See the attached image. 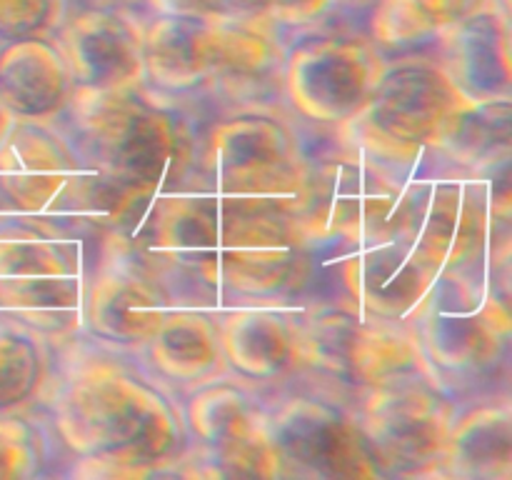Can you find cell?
Masks as SVG:
<instances>
[{
	"label": "cell",
	"mask_w": 512,
	"mask_h": 480,
	"mask_svg": "<svg viewBox=\"0 0 512 480\" xmlns=\"http://www.w3.org/2000/svg\"><path fill=\"white\" fill-rule=\"evenodd\" d=\"M60 428L80 453L115 465L158 460L173 448L175 423L150 388L113 370H90L68 390Z\"/></svg>",
	"instance_id": "1"
},
{
	"label": "cell",
	"mask_w": 512,
	"mask_h": 480,
	"mask_svg": "<svg viewBox=\"0 0 512 480\" xmlns=\"http://www.w3.org/2000/svg\"><path fill=\"white\" fill-rule=\"evenodd\" d=\"M273 55L275 25L258 15L158 13L143 38L150 73L173 88L213 73L255 75Z\"/></svg>",
	"instance_id": "2"
},
{
	"label": "cell",
	"mask_w": 512,
	"mask_h": 480,
	"mask_svg": "<svg viewBox=\"0 0 512 480\" xmlns=\"http://www.w3.org/2000/svg\"><path fill=\"white\" fill-rule=\"evenodd\" d=\"M468 105L470 100L438 70L400 68L378 80L353 120L380 153L415 155L423 145L445 138Z\"/></svg>",
	"instance_id": "3"
},
{
	"label": "cell",
	"mask_w": 512,
	"mask_h": 480,
	"mask_svg": "<svg viewBox=\"0 0 512 480\" xmlns=\"http://www.w3.org/2000/svg\"><path fill=\"white\" fill-rule=\"evenodd\" d=\"M380 78L373 45L350 35L313 38L290 58V95L305 115L318 120L353 118Z\"/></svg>",
	"instance_id": "4"
},
{
	"label": "cell",
	"mask_w": 512,
	"mask_h": 480,
	"mask_svg": "<svg viewBox=\"0 0 512 480\" xmlns=\"http://www.w3.org/2000/svg\"><path fill=\"white\" fill-rule=\"evenodd\" d=\"M300 353L310 363L368 385L403 383L418 368L413 343L398 330L355 323L348 315L318 318L303 335Z\"/></svg>",
	"instance_id": "5"
},
{
	"label": "cell",
	"mask_w": 512,
	"mask_h": 480,
	"mask_svg": "<svg viewBox=\"0 0 512 480\" xmlns=\"http://www.w3.org/2000/svg\"><path fill=\"white\" fill-rule=\"evenodd\" d=\"M363 435L380 463L423 465L448 448L450 423L433 393L393 383L370 398L368 430Z\"/></svg>",
	"instance_id": "6"
},
{
	"label": "cell",
	"mask_w": 512,
	"mask_h": 480,
	"mask_svg": "<svg viewBox=\"0 0 512 480\" xmlns=\"http://www.w3.org/2000/svg\"><path fill=\"white\" fill-rule=\"evenodd\" d=\"M215 170L223 190L233 198L280 200L298 180L288 135L263 118H245L223 125L213 143Z\"/></svg>",
	"instance_id": "7"
},
{
	"label": "cell",
	"mask_w": 512,
	"mask_h": 480,
	"mask_svg": "<svg viewBox=\"0 0 512 480\" xmlns=\"http://www.w3.org/2000/svg\"><path fill=\"white\" fill-rule=\"evenodd\" d=\"M63 60L95 93L123 90L143 63L145 30L128 13L88 8L63 23Z\"/></svg>",
	"instance_id": "8"
},
{
	"label": "cell",
	"mask_w": 512,
	"mask_h": 480,
	"mask_svg": "<svg viewBox=\"0 0 512 480\" xmlns=\"http://www.w3.org/2000/svg\"><path fill=\"white\" fill-rule=\"evenodd\" d=\"M280 463L293 458L325 475L365 478L375 473V455L355 425L323 408H298L285 418L283 433L275 438Z\"/></svg>",
	"instance_id": "9"
},
{
	"label": "cell",
	"mask_w": 512,
	"mask_h": 480,
	"mask_svg": "<svg viewBox=\"0 0 512 480\" xmlns=\"http://www.w3.org/2000/svg\"><path fill=\"white\" fill-rule=\"evenodd\" d=\"M305 220L320 233H358L378 223L393 205V190L348 163H333L310 175L300 193Z\"/></svg>",
	"instance_id": "10"
},
{
	"label": "cell",
	"mask_w": 512,
	"mask_h": 480,
	"mask_svg": "<svg viewBox=\"0 0 512 480\" xmlns=\"http://www.w3.org/2000/svg\"><path fill=\"white\" fill-rule=\"evenodd\" d=\"M200 438L215 445L228 475H278L280 455L273 433L248 413L238 393L210 390L190 410Z\"/></svg>",
	"instance_id": "11"
},
{
	"label": "cell",
	"mask_w": 512,
	"mask_h": 480,
	"mask_svg": "<svg viewBox=\"0 0 512 480\" xmlns=\"http://www.w3.org/2000/svg\"><path fill=\"white\" fill-rule=\"evenodd\" d=\"M70 155L55 138L33 128H10L0 143V188L23 208H40L68 183Z\"/></svg>",
	"instance_id": "12"
},
{
	"label": "cell",
	"mask_w": 512,
	"mask_h": 480,
	"mask_svg": "<svg viewBox=\"0 0 512 480\" xmlns=\"http://www.w3.org/2000/svg\"><path fill=\"white\" fill-rule=\"evenodd\" d=\"M63 53L43 35L0 45V103L20 115H40L58 105L65 90Z\"/></svg>",
	"instance_id": "13"
},
{
	"label": "cell",
	"mask_w": 512,
	"mask_h": 480,
	"mask_svg": "<svg viewBox=\"0 0 512 480\" xmlns=\"http://www.w3.org/2000/svg\"><path fill=\"white\" fill-rule=\"evenodd\" d=\"M370 35L375 43L400 48L445 35L463 20L495 5V0H368Z\"/></svg>",
	"instance_id": "14"
},
{
	"label": "cell",
	"mask_w": 512,
	"mask_h": 480,
	"mask_svg": "<svg viewBox=\"0 0 512 480\" xmlns=\"http://www.w3.org/2000/svg\"><path fill=\"white\" fill-rule=\"evenodd\" d=\"M90 315L100 333L110 338H150L163 323V295L138 275H115L98 285Z\"/></svg>",
	"instance_id": "15"
},
{
	"label": "cell",
	"mask_w": 512,
	"mask_h": 480,
	"mask_svg": "<svg viewBox=\"0 0 512 480\" xmlns=\"http://www.w3.org/2000/svg\"><path fill=\"white\" fill-rule=\"evenodd\" d=\"M225 343H228L230 358L240 368L258 375L275 373L293 353V340L285 333L283 325L263 313L238 315L230 320Z\"/></svg>",
	"instance_id": "16"
},
{
	"label": "cell",
	"mask_w": 512,
	"mask_h": 480,
	"mask_svg": "<svg viewBox=\"0 0 512 480\" xmlns=\"http://www.w3.org/2000/svg\"><path fill=\"white\" fill-rule=\"evenodd\" d=\"M150 340L158 365L175 378H195L205 373L215 360L213 333L200 318L180 315V318L163 320Z\"/></svg>",
	"instance_id": "17"
},
{
	"label": "cell",
	"mask_w": 512,
	"mask_h": 480,
	"mask_svg": "<svg viewBox=\"0 0 512 480\" xmlns=\"http://www.w3.org/2000/svg\"><path fill=\"white\" fill-rule=\"evenodd\" d=\"M40 375V358L25 335L0 330V410L18 405L33 393Z\"/></svg>",
	"instance_id": "18"
},
{
	"label": "cell",
	"mask_w": 512,
	"mask_h": 480,
	"mask_svg": "<svg viewBox=\"0 0 512 480\" xmlns=\"http://www.w3.org/2000/svg\"><path fill=\"white\" fill-rule=\"evenodd\" d=\"M448 448H455L460 458L470 465H495L508 463L510 458V428L508 420L495 413H483L470 425H465L458 435L450 433Z\"/></svg>",
	"instance_id": "19"
},
{
	"label": "cell",
	"mask_w": 512,
	"mask_h": 480,
	"mask_svg": "<svg viewBox=\"0 0 512 480\" xmlns=\"http://www.w3.org/2000/svg\"><path fill=\"white\" fill-rule=\"evenodd\" d=\"M220 13L230 15H258V18L270 20L288 28H300L315 20L325 18L340 0H215Z\"/></svg>",
	"instance_id": "20"
},
{
	"label": "cell",
	"mask_w": 512,
	"mask_h": 480,
	"mask_svg": "<svg viewBox=\"0 0 512 480\" xmlns=\"http://www.w3.org/2000/svg\"><path fill=\"white\" fill-rule=\"evenodd\" d=\"M65 0H0V45L43 35L60 23Z\"/></svg>",
	"instance_id": "21"
},
{
	"label": "cell",
	"mask_w": 512,
	"mask_h": 480,
	"mask_svg": "<svg viewBox=\"0 0 512 480\" xmlns=\"http://www.w3.org/2000/svg\"><path fill=\"white\" fill-rule=\"evenodd\" d=\"M35 443L18 420L0 418V478H23L35 468Z\"/></svg>",
	"instance_id": "22"
},
{
	"label": "cell",
	"mask_w": 512,
	"mask_h": 480,
	"mask_svg": "<svg viewBox=\"0 0 512 480\" xmlns=\"http://www.w3.org/2000/svg\"><path fill=\"white\" fill-rule=\"evenodd\" d=\"M8 130H10V110L0 103V143H3V138L8 135Z\"/></svg>",
	"instance_id": "23"
},
{
	"label": "cell",
	"mask_w": 512,
	"mask_h": 480,
	"mask_svg": "<svg viewBox=\"0 0 512 480\" xmlns=\"http://www.w3.org/2000/svg\"><path fill=\"white\" fill-rule=\"evenodd\" d=\"M140 3H148L150 8L155 10V13H160V10H163V5H165V0H140Z\"/></svg>",
	"instance_id": "24"
}]
</instances>
